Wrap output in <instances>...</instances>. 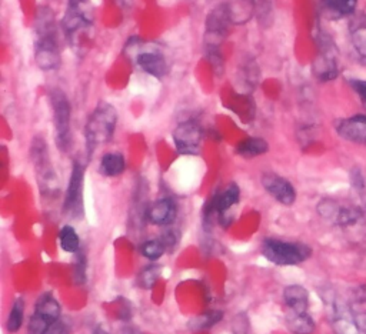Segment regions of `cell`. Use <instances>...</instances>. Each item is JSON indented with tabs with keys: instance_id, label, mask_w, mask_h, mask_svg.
<instances>
[{
	"instance_id": "obj_21",
	"label": "cell",
	"mask_w": 366,
	"mask_h": 334,
	"mask_svg": "<svg viewBox=\"0 0 366 334\" xmlns=\"http://www.w3.org/2000/svg\"><path fill=\"white\" fill-rule=\"evenodd\" d=\"M351 42L359 58L366 60V17H359L351 25Z\"/></svg>"
},
{
	"instance_id": "obj_19",
	"label": "cell",
	"mask_w": 366,
	"mask_h": 334,
	"mask_svg": "<svg viewBox=\"0 0 366 334\" xmlns=\"http://www.w3.org/2000/svg\"><path fill=\"white\" fill-rule=\"evenodd\" d=\"M34 313H38L50 323H54L61 319V304L52 294L46 293L42 297H39L38 303H36Z\"/></svg>"
},
{
	"instance_id": "obj_31",
	"label": "cell",
	"mask_w": 366,
	"mask_h": 334,
	"mask_svg": "<svg viewBox=\"0 0 366 334\" xmlns=\"http://www.w3.org/2000/svg\"><path fill=\"white\" fill-rule=\"evenodd\" d=\"M351 180H352V184L354 188L359 192V193H363L366 190V180H365V176L363 173L360 172V169H355L351 175Z\"/></svg>"
},
{
	"instance_id": "obj_20",
	"label": "cell",
	"mask_w": 366,
	"mask_h": 334,
	"mask_svg": "<svg viewBox=\"0 0 366 334\" xmlns=\"http://www.w3.org/2000/svg\"><path fill=\"white\" fill-rule=\"evenodd\" d=\"M268 143L266 140L261 139V137H249L246 140H244L242 143L237 144L236 147V153L246 157V159H253V157H258L261 155H265L268 152Z\"/></svg>"
},
{
	"instance_id": "obj_2",
	"label": "cell",
	"mask_w": 366,
	"mask_h": 334,
	"mask_svg": "<svg viewBox=\"0 0 366 334\" xmlns=\"http://www.w3.org/2000/svg\"><path fill=\"white\" fill-rule=\"evenodd\" d=\"M118 122L116 109L106 102H100L86 123V148L90 156L95 148L112 139Z\"/></svg>"
},
{
	"instance_id": "obj_28",
	"label": "cell",
	"mask_w": 366,
	"mask_h": 334,
	"mask_svg": "<svg viewBox=\"0 0 366 334\" xmlns=\"http://www.w3.org/2000/svg\"><path fill=\"white\" fill-rule=\"evenodd\" d=\"M166 252V246L163 245V241L159 240H148L140 246V253L143 257L149 260H158L163 256V253Z\"/></svg>"
},
{
	"instance_id": "obj_29",
	"label": "cell",
	"mask_w": 366,
	"mask_h": 334,
	"mask_svg": "<svg viewBox=\"0 0 366 334\" xmlns=\"http://www.w3.org/2000/svg\"><path fill=\"white\" fill-rule=\"evenodd\" d=\"M76 254L78 258L75 265V280L78 285H83L86 282V257L82 252H78Z\"/></svg>"
},
{
	"instance_id": "obj_7",
	"label": "cell",
	"mask_w": 366,
	"mask_h": 334,
	"mask_svg": "<svg viewBox=\"0 0 366 334\" xmlns=\"http://www.w3.org/2000/svg\"><path fill=\"white\" fill-rule=\"evenodd\" d=\"M314 73L321 82H331L339 76L338 50L325 34L319 37V54L314 63Z\"/></svg>"
},
{
	"instance_id": "obj_17",
	"label": "cell",
	"mask_w": 366,
	"mask_h": 334,
	"mask_svg": "<svg viewBox=\"0 0 366 334\" xmlns=\"http://www.w3.org/2000/svg\"><path fill=\"white\" fill-rule=\"evenodd\" d=\"M358 0H322V10L329 19H342L356 12Z\"/></svg>"
},
{
	"instance_id": "obj_4",
	"label": "cell",
	"mask_w": 366,
	"mask_h": 334,
	"mask_svg": "<svg viewBox=\"0 0 366 334\" xmlns=\"http://www.w3.org/2000/svg\"><path fill=\"white\" fill-rule=\"evenodd\" d=\"M262 254L270 263L278 266H295L303 263L312 254V249L303 243H292L282 240H265Z\"/></svg>"
},
{
	"instance_id": "obj_3",
	"label": "cell",
	"mask_w": 366,
	"mask_h": 334,
	"mask_svg": "<svg viewBox=\"0 0 366 334\" xmlns=\"http://www.w3.org/2000/svg\"><path fill=\"white\" fill-rule=\"evenodd\" d=\"M232 21L228 5H219L206 19V34H205V47L208 53V59L215 69L224 67L221 45L226 36L228 23Z\"/></svg>"
},
{
	"instance_id": "obj_27",
	"label": "cell",
	"mask_w": 366,
	"mask_h": 334,
	"mask_svg": "<svg viewBox=\"0 0 366 334\" xmlns=\"http://www.w3.org/2000/svg\"><path fill=\"white\" fill-rule=\"evenodd\" d=\"M224 314L222 311H209V313H205L202 315H199V318H196L193 322H192V329L193 330H205V329H211L212 326H215L216 323H219L222 320Z\"/></svg>"
},
{
	"instance_id": "obj_23",
	"label": "cell",
	"mask_w": 366,
	"mask_h": 334,
	"mask_svg": "<svg viewBox=\"0 0 366 334\" xmlns=\"http://www.w3.org/2000/svg\"><path fill=\"white\" fill-rule=\"evenodd\" d=\"M59 241H61V247L66 253H78L80 249L79 236L72 226L62 227L59 233Z\"/></svg>"
},
{
	"instance_id": "obj_8",
	"label": "cell",
	"mask_w": 366,
	"mask_h": 334,
	"mask_svg": "<svg viewBox=\"0 0 366 334\" xmlns=\"http://www.w3.org/2000/svg\"><path fill=\"white\" fill-rule=\"evenodd\" d=\"M83 183L85 166L79 162H75L72 167V175L63 203V212L70 217H79L83 212Z\"/></svg>"
},
{
	"instance_id": "obj_13",
	"label": "cell",
	"mask_w": 366,
	"mask_h": 334,
	"mask_svg": "<svg viewBox=\"0 0 366 334\" xmlns=\"http://www.w3.org/2000/svg\"><path fill=\"white\" fill-rule=\"evenodd\" d=\"M177 214V206L176 203L164 197L160 200H156L146 210V219H148L152 225L155 226H169L175 221Z\"/></svg>"
},
{
	"instance_id": "obj_16",
	"label": "cell",
	"mask_w": 366,
	"mask_h": 334,
	"mask_svg": "<svg viewBox=\"0 0 366 334\" xmlns=\"http://www.w3.org/2000/svg\"><path fill=\"white\" fill-rule=\"evenodd\" d=\"M239 199H241V190L236 184L228 186V188L221 194H217L212 199L216 214L219 216V221L222 223V220L225 219V214L233 206H236L237 203H239Z\"/></svg>"
},
{
	"instance_id": "obj_6",
	"label": "cell",
	"mask_w": 366,
	"mask_h": 334,
	"mask_svg": "<svg viewBox=\"0 0 366 334\" xmlns=\"http://www.w3.org/2000/svg\"><path fill=\"white\" fill-rule=\"evenodd\" d=\"M32 162L36 176H38L41 190L43 194H52L58 190V177L54 173L50 159L47 146L42 139H34L32 144Z\"/></svg>"
},
{
	"instance_id": "obj_15",
	"label": "cell",
	"mask_w": 366,
	"mask_h": 334,
	"mask_svg": "<svg viewBox=\"0 0 366 334\" xmlns=\"http://www.w3.org/2000/svg\"><path fill=\"white\" fill-rule=\"evenodd\" d=\"M283 300L289 311L306 313L309 307V293L305 287L299 285H292V286L285 287Z\"/></svg>"
},
{
	"instance_id": "obj_22",
	"label": "cell",
	"mask_w": 366,
	"mask_h": 334,
	"mask_svg": "<svg viewBox=\"0 0 366 334\" xmlns=\"http://www.w3.org/2000/svg\"><path fill=\"white\" fill-rule=\"evenodd\" d=\"M126 169L125 159L120 153H107L100 160V173L107 177H116Z\"/></svg>"
},
{
	"instance_id": "obj_5",
	"label": "cell",
	"mask_w": 366,
	"mask_h": 334,
	"mask_svg": "<svg viewBox=\"0 0 366 334\" xmlns=\"http://www.w3.org/2000/svg\"><path fill=\"white\" fill-rule=\"evenodd\" d=\"M50 102L53 110V123H54V136H56V144L62 152H66L70 146V118L72 107L69 99L61 89H54L50 93Z\"/></svg>"
},
{
	"instance_id": "obj_18",
	"label": "cell",
	"mask_w": 366,
	"mask_h": 334,
	"mask_svg": "<svg viewBox=\"0 0 366 334\" xmlns=\"http://www.w3.org/2000/svg\"><path fill=\"white\" fill-rule=\"evenodd\" d=\"M286 326L292 334H312L315 331V322L308 313L289 311Z\"/></svg>"
},
{
	"instance_id": "obj_10",
	"label": "cell",
	"mask_w": 366,
	"mask_h": 334,
	"mask_svg": "<svg viewBox=\"0 0 366 334\" xmlns=\"http://www.w3.org/2000/svg\"><path fill=\"white\" fill-rule=\"evenodd\" d=\"M173 142L180 155H197L202 142V129L195 122L180 123L173 132Z\"/></svg>"
},
{
	"instance_id": "obj_12",
	"label": "cell",
	"mask_w": 366,
	"mask_h": 334,
	"mask_svg": "<svg viewBox=\"0 0 366 334\" xmlns=\"http://www.w3.org/2000/svg\"><path fill=\"white\" fill-rule=\"evenodd\" d=\"M335 130L339 137L355 144L366 146V116L355 115L335 122Z\"/></svg>"
},
{
	"instance_id": "obj_24",
	"label": "cell",
	"mask_w": 366,
	"mask_h": 334,
	"mask_svg": "<svg viewBox=\"0 0 366 334\" xmlns=\"http://www.w3.org/2000/svg\"><path fill=\"white\" fill-rule=\"evenodd\" d=\"M23 318H25V302L22 299H17L14 300L10 313H9V318H8V331L9 333H17L22 327L23 323Z\"/></svg>"
},
{
	"instance_id": "obj_26",
	"label": "cell",
	"mask_w": 366,
	"mask_h": 334,
	"mask_svg": "<svg viewBox=\"0 0 366 334\" xmlns=\"http://www.w3.org/2000/svg\"><path fill=\"white\" fill-rule=\"evenodd\" d=\"M349 309L358 330L360 331V334H366V300L360 297V299H356V302L349 306Z\"/></svg>"
},
{
	"instance_id": "obj_11",
	"label": "cell",
	"mask_w": 366,
	"mask_h": 334,
	"mask_svg": "<svg viewBox=\"0 0 366 334\" xmlns=\"http://www.w3.org/2000/svg\"><path fill=\"white\" fill-rule=\"evenodd\" d=\"M262 186L265 190L283 206H292L297 200V192L292 183L278 175L266 173L262 176Z\"/></svg>"
},
{
	"instance_id": "obj_14",
	"label": "cell",
	"mask_w": 366,
	"mask_h": 334,
	"mask_svg": "<svg viewBox=\"0 0 366 334\" xmlns=\"http://www.w3.org/2000/svg\"><path fill=\"white\" fill-rule=\"evenodd\" d=\"M138 66L151 76L162 79L168 73V63L158 52H143L136 56Z\"/></svg>"
},
{
	"instance_id": "obj_25",
	"label": "cell",
	"mask_w": 366,
	"mask_h": 334,
	"mask_svg": "<svg viewBox=\"0 0 366 334\" xmlns=\"http://www.w3.org/2000/svg\"><path fill=\"white\" fill-rule=\"evenodd\" d=\"M160 273H162V269L158 265H151L148 267H144L138 276V286L144 290L152 289L155 283L158 282V278L160 277Z\"/></svg>"
},
{
	"instance_id": "obj_1",
	"label": "cell",
	"mask_w": 366,
	"mask_h": 334,
	"mask_svg": "<svg viewBox=\"0 0 366 334\" xmlns=\"http://www.w3.org/2000/svg\"><path fill=\"white\" fill-rule=\"evenodd\" d=\"M36 63L42 70H54L61 65L58 32L54 16L49 8H42L36 16Z\"/></svg>"
},
{
	"instance_id": "obj_32",
	"label": "cell",
	"mask_w": 366,
	"mask_h": 334,
	"mask_svg": "<svg viewBox=\"0 0 366 334\" xmlns=\"http://www.w3.org/2000/svg\"><path fill=\"white\" fill-rule=\"evenodd\" d=\"M69 333H70V326L67 324V322L59 319L47 329L45 334H69Z\"/></svg>"
},
{
	"instance_id": "obj_30",
	"label": "cell",
	"mask_w": 366,
	"mask_h": 334,
	"mask_svg": "<svg viewBox=\"0 0 366 334\" xmlns=\"http://www.w3.org/2000/svg\"><path fill=\"white\" fill-rule=\"evenodd\" d=\"M349 86L355 91V95L359 98L362 106L366 109V80L365 79H351Z\"/></svg>"
},
{
	"instance_id": "obj_33",
	"label": "cell",
	"mask_w": 366,
	"mask_h": 334,
	"mask_svg": "<svg viewBox=\"0 0 366 334\" xmlns=\"http://www.w3.org/2000/svg\"><path fill=\"white\" fill-rule=\"evenodd\" d=\"M94 334H109L103 327H98L95 331H94Z\"/></svg>"
},
{
	"instance_id": "obj_9",
	"label": "cell",
	"mask_w": 366,
	"mask_h": 334,
	"mask_svg": "<svg viewBox=\"0 0 366 334\" xmlns=\"http://www.w3.org/2000/svg\"><path fill=\"white\" fill-rule=\"evenodd\" d=\"M318 212L319 214L335 223L336 226L346 227V226H354L362 219L363 212L358 206H343V204L331 200V199H325L318 204Z\"/></svg>"
}]
</instances>
